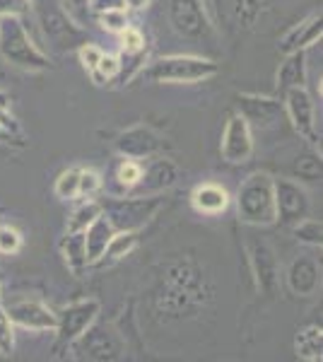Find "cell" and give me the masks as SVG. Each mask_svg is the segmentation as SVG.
<instances>
[{
  "label": "cell",
  "instance_id": "6da1fadb",
  "mask_svg": "<svg viewBox=\"0 0 323 362\" xmlns=\"http://www.w3.org/2000/svg\"><path fill=\"white\" fill-rule=\"evenodd\" d=\"M29 5L44 42L58 54L75 51L87 42V32L63 10L61 0H29Z\"/></svg>",
  "mask_w": 323,
  "mask_h": 362
},
{
  "label": "cell",
  "instance_id": "7a4b0ae2",
  "mask_svg": "<svg viewBox=\"0 0 323 362\" xmlns=\"http://www.w3.org/2000/svg\"><path fill=\"white\" fill-rule=\"evenodd\" d=\"M0 56L22 70H46L51 66L49 56L32 42L20 15H0Z\"/></svg>",
  "mask_w": 323,
  "mask_h": 362
},
{
  "label": "cell",
  "instance_id": "3957f363",
  "mask_svg": "<svg viewBox=\"0 0 323 362\" xmlns=\"http://www.w3.org/2000/svg\"><path fill=\"white\" fill-rule=\"evenodd\" d=\"M220 73V63L201 56H164L143 68V78L160 85H193Z\"/></svg>",
  "mask_w": 323,
  "mask_h": 362
},
{
  "label": "cell",
  "instance_id": "277c9868",
  "mask_svg": "<svg viewBox=\"0 0 323 362\" xmlns=\"http://www.w3.org/2000/svg\"><path fill=\"white\" fill-rule=\"evenodd\" d=\"M237 213L246 225L266 227L275 223V196L273 177L266 172H256L242 181L237 191Z\"/></svg>",
  "mask_w": 323,
  "mask_h": 362
},
{
  "label": "cell",
  "instance_id": "5b68a950",
  "mask_svg": "<svg viewBox=\"0 0 323 362\" xmlns=\"http://www.w3.org/2000/svg\"><path fill=\"white\" fill-rule=\"evenodd\" d=\"M102 206V215L109 220L116 232L135 230L140 232L155 218L162 206V194L152 196H126V198H107Z\"/></svg>",
  "mask_w": 323,
  "mask_h": 362
},
{
  "label": "cell",
  "instance_id": "8992f818",
  "mask_svg": "<svg viewBox=\"0 0 323 362\" xmlns=\"http://www.w3.org/2000/svg\"><path fill=\"white\" fill-rule=\"evenodd\" d=\"M78 360H97V362H111L119 360L126 353V341L119 331L109 324H97L92 321L82 334L70 343Z\"/></svg>",
  "mask_w": 323,
  "mask_h": 362
},
{
  "label": "cell",
  "instance_id": "52a82bcc",
  "mask_svg": "<svg viewBox=\"0 0 323 362\" xmlns=\"http://www.w3.org/2000/svg\"><path fill=\"white\" fill-rule=\"evenodd\" d=\"M273 196H275V223L292 227L299 220L311 215V201L309 194L304 189V184H299L297 179H273Z\"/></svg>",
  "mask_w": 323,
  "mask_h": 362
},
{
  "label": "cell",
  "instance_id": "ba28073f",
  "mask_svg": "<svg viewBox=\"0 0 323 362\" xmlns=\"http://www.w3.org/2000/svg\"><path fill=\"white\" fill-rule=\"evenodd\" d=\"M283 107L290 126L295 128L299 138H304L311 145H319V133H316V109L314 99L307 92V87H290L283 92Z\"/></svg>",
  "mask_w": 323,
  "mask_h": 362
},
{
  "label": "cell",
  "instance_id": "9c48e42d",
  "mask_svg": "<svg viewBox=\"0 0 323 362\" xmlns=\"http://www.w3.org/2000/svg\"><path fill=\"white\" fill-rule=\"evenodd\" d=\"M169 22L186 39H208L213 34L203 0H169Z\"/></svg>",
  "mask_w": 323,
  "mask_h": 362
},
{
  "label": "cell",
  "instance_id": "30bf717a",
  "mask_svg": "<svg viewBox=\"0 0 323 362\" xmlns=\"http://www.w3.org/2000/svg\"><path fill=\"white\" fill-rule=\"evenodd\" d=\"M237 114H242L246 119V124L251 126V131H273L280 128L287 121L283 102L261 95H239L237 97Z\"/></svg>",
  "mask_w": 323,
  "mask_h": 362
},
{
  "label": "cell",
  "instance_id": "8fae6325",
  "mask_svg": "<svg viewBox=\"0 0 323 362\" xmlns=\"http://www.w3.org/2000/svg\"><path fill=\"white\" fill-rule=\"evenodd\" d=\"M222 160L229 165H244L254 155V131L246 124L242 114H232L225 124V133H222L220 143Z\"/></svg>",
  "mask_w": 323,
  "mask_h": 362
},
{
  "label": "cell",
  "instance_id": "7c38bea8",
  "mask_svg": "<svg viewBox=\"0 0 323 362\" xmlns=\"http://www.w3.org/2000/svg\"><path fill=\"white\" fill-rule=\"evenodd\" d=\"M99 309H102V305H99V300H95V297L80 300V302H75V305H68L66 309H61V312L56 314L58 317L56 331H58L61 346H70L92 321H97Z\"/></svg>",
  "mask_w": 323,
  "mask_h": 362
},
{
  "label": "cell",
  "instance_id": "4fadbf2b",
  "mask_svg": "<svg viewBox=\"0 0 323 362\" xmlns=\"http://www.w3.org/2000/svg\"><path fill=\"white\" fill-rule=\"evenodd\" d=\"M179 179V169L172 160L167 157H157L148 167H143L138 184L133 186V196H152V194H164L167 189H172Z\"/></svg>",
  "mask_w": 323,
  "mask_h": 362
},
{
  "label": "cell",
  "instance_id": "5bb4252c",
  "mask_svg": "<svg viewBox=\"0 0 323 362\" xmlns=\"http://www.w3.org/2000/svg\"><path fill=\"white\" fill-rule=\"evenodd\" d=\"M160 136L148 126H133L116 138V153L128 157V160H145V157L160 153Z\"/></svg>",
  "mask_w": 323,
  "mask_h": 362
},
{
  "label": "cell",
  "instance_id": "9a60e30c",
  "mask_svg": "<svg viewBox=\"0 0 323 362\" xmlns=\"http://www.w3.org/2000/svg\"><path fill=\"white\" fill-rule=\"evenodd\" d=\"M5 309H8L15 326H22V329H27V331H56V324H58L56 312L37 300H22Z\"/></svg>",
  "mask_w": 323,
  "mask_h": 362
},
{
  "label": "cell",
  "instance_id": "2e32d148",
  "mask_svg": "<svg viewBox=\"0 0 323 362\" xmlns=\"http://www.w3.org/2000/svg\"><path fill=\"white\" fill-rule=\"evenodd\" d=\"M249 256H251V268H254L258 290L266 295H273L278 290V280H280V268L273 249L263 242H254L249 249Z\"/></svg>",
  "mask_w": 323,
  "mask_h": 362
},
{
  "label": "cell",
  "instance_id": "e0dca14e",
  "mask_svg": "<svg viewBox=\"0 0 323 362\" xmlns=\"http://www.w3.org/2000/svg\"><path fill=\"white\" fill-rule=\"evenodd\" d=\"M321 34H323V17L321 13H314V15H309L307 20H302L299 25L292 27L278 42V49H280V54L307 51L321 42Z\"/></svg>",
  "mask_w": 323,
  "mask_h": 362
},
{
  "label": "cell",
  "instance_id": "ac0fdd59",
  "mask_svg": "<svg viewBox=\"0 0 323 362\" xmlns=\"http://www.w3.org/2000/svg\"><path fill=\"white\" fill-rule=\"evenodd\" d=\"M321 285V266L309 256H299L287 268V288L299 297L316 295Z\"/></svg>",
  "mask_w": 323,
  "mask_h": 362
},
{
  "label": "cell",
  "instance_id": "d6986e66",
  "mask_svg": "<svg viewBox=\"0 0 323 362\" xmlns=\"http://www.w3.org/2000/svg\"><path fill=\"white\" fill-rule=\"evenodd\" d=\"M114 227L104 215H99V218L92 220L90 225L85 227V251H87V261L90 264H97L99 259L104 256V251H107L111 237H114Z\"/></svg>",
  "mask_w": 323,
  "mask_h": 362
},
{
  "label": "cell",
  "instance_id": "ffe728a7",
  "mask_svg": "<svg viewBox=\"0 0 323 362\" xmlns=\"http://www.w3.org/2000/svg\"><path fill=\"white\" fill-rule=\"evenodd\" d=\"M290 87H307V51L285 54L278 68V92L283 95Z\"/></svg>",
  "mask_w": 323,
  "mask_h": 362
},
{
  "label": "cell",
  "instance_id": "44dd1931",
  "mask_svg": "<svg viewBox=\"0 0 323 362\" xmlns=\"http://www.w3.org/2000/svg\"><path fill=\"white\" fill-rule=\"evenodd\" d=\"M191 203L198 213L203 215H217V213H225L229 206V194L222 186L217 184H201L191 196Z\"/></svg>",
  "mask_w": 323,
  "mask_h": 362
},
{
  "label": "cell",
  "instance_id": "7402d4cb",
  "mask_svg": "<svg viewBox=\"0 0 323 362\" xmlns=\"http://www.w3.org/2000/svg\"><path fill=\"white\" fill-rule=\"evenodd\" d=\"M295 353L297 358L307 362H321L323 358V331L321 326L311 324L295 336Z\"/></svg>",
  "mask_w": 323,
  "mask_h": 362
},
{
  "label": "cell",
  "instance_id": "603a6c76",
  "mask_svg": "<svg viewBox=\"0 0 323 362\" xmlns=\"http://www.w3.org/2000/svg\"><path fill=\"white\" fill-rule=\"evenodd\" d=\"M292 179H297L299 184H311L316 186L321 181V155H316L314 150L299 153L292 162Z\"/></svg>",
  "mask_w": 323,
  "mask_h": 362
},
{
  "label": "cell",
  "instance_id": "cb8c5ba5",
  "mask_svg": "<svg viewBox=\"0 0 323 362\" xmlns=\"http://www.w3.org/2000/svg\"><path fill=\"white\" fill-rule=\"evenodd\" d=\"M61 249H63V254H66L68 266L73 268L75 273H82V268L90 266L87 251H85V235H82V232H68Z\"/></svg>",
  "mask_w": 323,
  "mask_h": 362
},
{
  "label": "cell",
  "instance_id": "d4e9b609",
  "mask_svg": "<svg viewBox=\"0 0 323 362\" xmlns=\"http://www.w3.org/2000/svg\"><path fill=\"white\" fill-rule=\"evenodd\" d=\"M138 239H140V232L135 230H123V232H114L111 237L107 251L99 261H119L123 256H128L131 251L138 247Z\"/></svg>",
  "mask_w": 323,
  "mask_h": 362
},
{
  "label": "cell",
  "instance_id": "484cf974",
  "mask_svg": "<svg viewBox=\"0 0 323 362\" xmlns=\"http://www.w3.org/2000/svg\"><path fill=\"white\" fill-rule=\"evenodd\" d=\"M292 235H295L297 242H302V244H309V247H321V242H323L321 220H316V218L299 220L297 225H292Z\"/></svg>",
  "mask_w": 323,
  "mask_h": 362
},
{
  "label": "cell",
  "instance_id": "4316f807",
  "mask_svg": "<svg viewBox=\"0 0 323 362\" xmlns=\"http://www.w3.org/2000/svg\"><path fill=\"white\" fill-rule=\"evenodd\" d=\"M99 215H102V206H99L95 198H90V201H85L73 215H70L68 232H85V227L90 225L95 218H99Z\"/></svg>",
  "mask_w": 323,
  "mask_h": 362
},
{
  "label": "cell",
  "instance_id": "83f0119b",
  "mask_svg": "<svg viewBox=\"0 0 323 362\" xmlns=\"http://www.w3.org/2000/svg\"><path fill=\"white\" fill-rule=\"evenodd\" d=\"M78 181H80V169L73 167V169H66L61 177L56 179V196L61 201H75L78 198Z\"/></svg>",
  "mask_w": 323,
  "mask_h": 362
},
{
  "label": "cell",
  "instance_id": "f1b7e54d",
  "mask_svg": "<svg viewBox=\"0 0 323 362\" xmlns=\"http://www.w3.org/2000/svg\"><path fill=\"white\" fill-rule=\"evenodd\" d=\"M15 353V324L10 319L8 309L0 307V355L10 358Z\"/></svg>",
  "mask_w": 323,
  "mask_h": 362
},
{
  "label": "cell",
  "instance_id": "f546056e",
  "mask_svg": "<svg viewBox=\"0 0 323 362\" xmlns=\"http://www.w3.org/2000/svg\"><path fill=\"white\" fill-rule=\"evenodd\" d=\"M119 73H121V61L116 56H111V54H102V58H99V63H97V68L92 70V78H95V83L99 85H104V83H109V80H114V78H119Z\"/></svg>",
  "mask_w": 323,
  "mask_h": 362
},
{
  "label": "cell",
  "instance_id": "4dcf8cb0",
  "mask_svg": "<svg viewBox=\"0 0 323 362\" xmlns=\"http://www.w3.org/2000/svg\"><path fill=\"white\" fill-rule=\"evenodd\" d=\"M102 191V177L95 169H80V181H78V198H95Z\"/></svg>",
  "mask_w": 323,
  "mask_h": 362
},
{
  "label": "cell",
  "instance_id": "1f68e13d",
  "mask_svg": "<svg viewBox=\"0 0 323 362\" xmlns=\"http://www.w3.org/2000/svg\"><path fill=\"white\" fill-rule=\"evenodd\" d=\"M121 49H123V56H135V54H143V51H148L143 32L128 25L121 32Z\"/></svg>",
  "mask_w": 323,
  "mask_h": 362
},
{
  "label": "cell",
  "instance_id": "d6a6232c",
  "mask_svg": "<svg viewBox=\"0 0 323 362\" xmlns=\"http://www.w3.org/2000/svg\"><path fill=\"white\" fill-rule=\"evenodd\" d=\"M140 174H143V165H140V160H123V165L119 167V172H116V179H119V184L123 186L126 191H131L135 184H138Z\"/></svg>",
  "mask_w": 323,
  "mask_h": 362
},
{
  "label": "cell",
  "instance_id": "836d02e7",
  "mask_svg": "<svg viewBox=\"0 0 323 362\" xmlns=\"http://www.w3.org/2000/svg\"><path fill=\"white\" fill-rule=\"evenodd\" d=\"M22 249V235L10 225H0V254L13 256Z\"/></svg>",
  "mask_w": 323,
  "mask_h": 362
},
{
  "label": "cell",
  "instance_id": "e575fe53",
  "mask_svg": "<svg viewBox=\"0 0 323 362\" xmlns=\"http://www.w3.org/2000/svg\"><path fill=\"white\" fill-rule=\"evenodd\" d=\"M99 15V25L109 32H123L128 27V15H126V8H119V10H104V13H97Z\"/></svg>",
  "mask_w": 323,
  "mask_h": 362
},
{
  "label": "cell",
  "instance_id": "d590c367",
  "mask_svg": "<svg viewBox=\"0 0 323 362\" xmlns=\"http://www.w3.org/2000/svg\"><path fill=\"white\" fill-rule=\"evenodd\" d=\"M61 5H63V10L73 17L78 25H85V20L90 17V0H61Z\"/></svg>",
  "mask_w": 323,
  "mask_h": 362
},
{
  "label": "cell",
  "instance_id": "8d00e7d4",
  "mask_svg": "<svg viewBox=\"0 0 323 362\" xmlns=\"http://www.w3.org/2000/svg\"><path fill=\"white\" fill-rule=\"evenodd\" d=\"M104 51L99 49V46L95 44H90V42H85L78 49V56H80V61H82V66H85L87 73H92V70L97 68V63H99V58H102Z\"/></svg>",
  "mask_w": 323,
  "mask_h": 362
},
{
  "label": "cell",
  "instance_id": "74e56055",
  "mask_svg": "<svg viewBox=\"0 0 323 362\" xmlns=\"http://www.w3.org/2000/svg\"><path fill=\"white\" fill-rule=\"evenodd\" d=\"M29 8V0H0V15H22Z\"/></svg>",
  "mask_w": 323,
  "mask_h": 362
},
{
  "label": "cell",
  "instance_id": "f35d334b",
  "mask_svg": "<svg viewBox=\"0 0 323 362\" xmlns=\"http://www.w3.org/2000/svg\"><path fill=\"white\" fill-rule=\"evenodd\" d=\"M119 8H126L123 0H90L92 13H104V10H119Z\"/></svg>",
  "mask_w": 323,
  "mask_h": 362
},
{
  "label": "cell",
  "instance_id": "ab89813d",
  "mask_svg": "<svg viewBox=\"0 0 323 362\" xmlns=\"http://www.w3.org/2000/svg\"><path fill=\"white\" fill-rule=\"evenodd\" d=\"M123 5H126V8H131V10H143V8H148V5H150V0H123Z\"/></svg>",
  "mask_w": 323,
  "mask_h": 362
},
{
  "label": "cell",
  "instance_id": "60d3db41",
  "mask_svg": "<svg viewBox=\"0 0 323 362\" xmlns=\"http://www.w3.org/2000/svg\"><path fill=\"white\" fill-rule=\"evenodd\" d=\"M0 124H5V112H3V107H0Z\"/></svg>",
  "mask_w": 323,
  "mask_h": 362
}]
</instances>
